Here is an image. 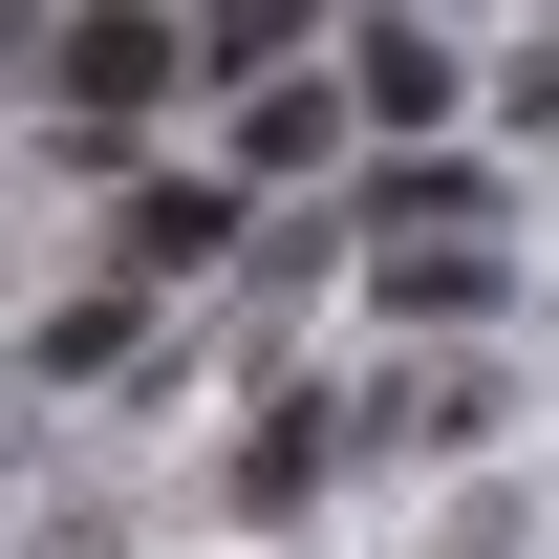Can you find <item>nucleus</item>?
I'll use <instances>...</instances> for the list:
<instances>
[{"label":"nucleus","mask_w":559,"mask_h":559,"mask_svg":"<svg viewBox=\"0 0 559 559\" xmlns=\"http://www.w3.org/2000/svg\"><path fill=\"white\" fill-rule=\"evenodd\" d=\"M495 409H516V388H495L474 345H430V366H366L345 388V452H495Z\"/></svg>","instance_id":"nucleus-4"},{"label":"nucleus","mask_w":559,"mask_h":559,"mask_svg":"<svg viewBox=\"0 0 559 559\" xmlns=\"http://www.w3.org/2000/svg\"><path fill=\"white\" fill-rule=\"evenodd\" d=\"M237 237H259V194H237V173H173V194L108 215V280H130V301H194V280H237Z\"/></svg>","instance_id":"nucleus-3"},{"label":"nucleus","mask_w":559,"mask_h":559,"mask_svg":"<svg viewBox=\"0 0 559 559\" xmlns=\"http://www.w3.org/2000/svg\"><path fill=\"white\" fill-rule=\"evenodd\" d=\"M323 66H345V108H366L388 151H430L452 108H474V44H452V0H366V22L323 44Z\"/></svg>","instance_id":"nucleus-2"},{"label":"nucleus","mask_w":559,"mask_h":559,"mask_svg":"<svg viewBox=\"0 0 559 559\" xmlns=\"http://www.w3.org/2000/svg\"><path fill=\"white\" fill-rule=\"evenodd\" d=\"M130 323H151L130 280H108V301H66V323H44V345H22V388H108V366H130Z\"/></svg>","instance_id":"nucleus-10"},{"label":"nucleus","mask_w":559,"mask_h":559,"mask_svg":"<svg viewBox=\"0 0 559 559\" xmlns=\"http://www.w3.org/2000/svg\"><path fill=\"white\" fill-rule=\"evenodd\" d=\"M173 86H194V44H173V0H86L66 44H44V130H66V151H130L151 108H173Z\"/></svg>","instance_id":"nucleus-1"},{"label":"nucleus","mask_w":559,"mask_h":559,"mask_svg":"<svg viewBox=\"0 0 559 559\" xmlns=\"http://www.w3.org/2000/svg\"><path fill=\"white\" fill-rule=\"evenodd\" d=\"M388 323H495V237H388Z\"/></svg>","instance_id":"nucleus-9"},{"label":"nucleus","mask_w":559,"mask_h":559,"mask_svg":"<svg viewBox=\"0 0 559 559\" xmlns=\"http://www.w3.org/2000/svg\"><path fill=\"white\" fill-rule=\"evenodd\" d=\"M366 237H495V173L452 130H430V151H366Z\"/></svg>","instance_id":"nucleus-6"},{"label":"nucleus","mask_w":559,"mask_h":559,"mask_svg":"<svg viewBox=\"0 0 559 559\" xmlns=\"http://www.w3.org/2000/svg\"><path fill=\"white\" fill-rule=\"evenodd\" d=\"M474 86H495V130H516V151H559V22L516 44V66H474Z\"/></svg>","instance_id":"nucleus-11"},{"label":"nucleus","mask_w":559,"mask_h":559,"mask_svg":"<svg viewBox=\"0 0 559 559\" xmlns=\"http://www.w3.org/2000/svg\"><path fill=\"white\" fill-rule=\"evenodd\" d=\"M323 474H345V388H323V409H280V430H237V516H301Z\"/></svg>","instance_id":"nucleus-8"},{"label":"nucleus","mask_w":559,"mask_h":559,"mask_svg":"<svg viewBox=\"0 0 559 559\" xmlns=\"http://www.w3.org/2000/svg\"><path fill=\"white\" fill-rule=\"evenodd\" d=\"M301 22H323V0H173L194 86H259V66H301Z\"/></svg>","instance_id":"nucleus-7"},{"label":"nucleus","mask_w":559,"mask_h":559,"mask_svg":"<svg viewBox=\"0 0 559 559\" xmlns=\"http://www.w3.org/2000/svg\"><path fill=\"white\" fill-rule=\"evenodd\" d=\"M345 130H366V108H345V66H259V86H237V151H215V173H237V194H301Z\"/></svg>","instance_id":"nucleus-5"}]
</instances>
